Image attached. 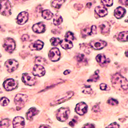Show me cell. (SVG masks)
<instances>
[{
  "label": "cell",
  "mask_w": 128,
  "mask_h": 128,
  "mask_svg": "<svg viewBox=\"0 0 128 128\" xmlns=\"http://www.w3.org/2000/svg\"><path fill=\"white\" fill-rule=\"evenodd\" d=\"M3 86L7 91H11L15 90L17 86V83L13 78L6 80L4 82Z\"/></svg>",
  "instance_id": "8"
},
{
  "label": "cell",
  "mask_w": 128,
  "mask_h": 128,
  "mask_svg": "<svg viewBox=\"0 0 128 128\" xmlns=\"http://www.w3.org/2000/svg\"><path fill=\"white\" fill-rule=\"evenodd\" d=\"M60 52L58 48H52L49 52L48 58L52 62H55L58 61L60 58Z\"/></svg>",
  "instance_id": "6"
},
{
  "label": "cell",
  "mask_w": 128,
  "mask_h": 128,
  "mask_svg": "<svg viewBox=\"0 0 128 128\" xmlns=\"http://www.w3.org/2000/svg\"><path fill=\"white\" fill-rule=\"evenodd\" d=\"M60 44L61 47L63 48L64 49H66V50L71 49V48H72L73 46L72 42L70 40H67L66 39L63 40L61 42Z\"/></svg>",
  "instance_id": "23"
},
{
  "label": "cell",
  "mask_w": 128,
  "mask_h": 128,
  "mask_svg": "<svg viewBox=\"0 0 128 128\" xmlns=\"http://www.w3.org/2000/svg\"><path fill=\"white\" fill-rule=\"evenodd\" d=\"M29 39V36L28 35H27V34H25V35H23L22 38H21V39L22 40L23 42L27 41Z\"/></svg>",
  "instance_id": "44"
},
{
  "label": "cell",
  "mask_w": 128,
  "mask_h": 128,
  "mask_svg": "<svg viewBox=\"0 0 128 128\" xmlns=\"http://www.w3.org/2000/svg\"><path fill=\"white\" fill-rule=\"evenodd\" d=\"M126 10L122 7H118L115 10L114 15L117 19H121L124 16Z\"/></svg>",
  "instance_id": "21"
},
{
  "label": "cell",
  "mask_w": 128,
  "mask_h": 128,
  "mask_svg": "<svg viewBox=\"0 0 128 128\" xmlns=\"http://www.w3.org/2000/svg\"><path fill=\"white\" fill-rule=\"evenodd\" d=\"M35 63L36 65L44 66L47 64L46 60L41 57H37L35 60Z\"/></svg>",
  "instance_id": "29"
},
{
  "label": "cell",
  "mask_w": 128,
  "mask_h": 128,
  "mask_svg": "<svg viewBox=\"0 0 128 128\" xmlns=\"http://www.w3.org/2000/svg\"><path fill=\"white\" fill-rule=\"evenodd\" d=\"M73 94H74V92H72V91L69 92H67L66 94V96H65V97H63L61 99H58L57 101H53V102H52L50 104V105L51 106H56V105L62 103L63 102H65V101H66L68 100L69 99H70L73 96Z\"/></svg>",
  "instance_id": "14"
},
{
  "label": "cell",
  "mask_w": 128,
  "mask_h": 128,
  "mask_svg": "<svg viewBox=\"0 0 128 128\" xmlns=\"http://www.w3.org/2000/svg\"><path fill=\"white\" fill-rule=\"evenodd\" d=\"M29 14L26 12H20L17 16V22L20 25H23L25 24L28 20Z\"/></svg>",
  "instance_id": "13"
},
{
  "label": "cell",
  "mask_w": 128,
  "mask_h": 128,
  "mask_svg": "<svg viewBox=\"0 0 128 128\" xmlns=\"http://www.w3.org/2000/svg\"><path fill=\"white\" fill-rule=\"evenodd\" d=\"M95 12L100 17H105L107 14V10L105 7L103 6H97L95 8Z\"/></svg>",
  "instance_id": "19"
},
{
  "label": "cell",
  "mask_w": 128,
  "mask_h": 128,
  "mask_svg": "<svg viewBox=\"0 0 128 128\" xmlns=\"http://www.w3.org/2000/svg\"><path fill=\"white\" fill-rule=\"evenodd\" d=\"M77 60L79 64H85L87 63V60L83 54H78L77 55Z\"/></svg>",
  "instance_id": "28"
},
{
  "label": "cell",
  "mask_w": 128,
  "mask_h": 128,
  "mask_svg": "<svg viewBox=\"0 0 128 128\" xmlns=\"http://www.w3.org/2000/svg\"><path fill=\"white\" fill-rule=\"evenodd\" d=\"M90 45L93 49L100 50L103 49L107 45V43L104 41L101 40H94L91 42Z\"/></svg>",
  "instance_id": "9"
},
{
  "label": "cell",
  "mask_w": 128,
  "mask_h": 128,
  "mask_svg": "<svg viewBox=\"0 0 128 128\" xmlns=\"http://www.w3.org/2000/svg\"><path fill=\"white\" fill-rule=\"evenodd\" d=\"M28 100V96L23 94H18L15 98V103L18 110L22 108Z\"/></svg>",
  "instance_id": "4"
},
{
  "label": "cell",
  "mask_w": 128,
  "mask_h": 128,
  "mask_svg": "<svg viewBox=\"0 0 128 128\" xmlns=\"http://www.w3.org/2000/svg\"><path fill=\"white\" fill-rule=\"evenodd\" d=\"M77 117H75L74 119L72 120V121H71L69 123V125L71 126H74L75 124L77 123Z\"/></svg>",
  "instance_id": "40"
},
{
  "label": "cell",
  "mask_w": 128,
  "mask_h": 128,
  "mask_svg": "<svg viewBox=\"0 0 128 128\" xmlns=\"http://www.w3.org/2000/svg\"><path fill=\"white\" fill-rule=\"evenodd\" d=\"M0 103H1V104L2 106H5L9 104V103H10V100L7 98L3 97L1 99V100H0Z\"/></svg>",
  "instance_id": "37"
},
{
  "label": "cell",
  "mask_w": 128,
  "mask_h": 128,
  "mask_svg": "<svg viewBox=\"0 0 128 128\" xmlns=\"http://www.w3.org/2000/svg\"><path fill=\"white\" fill-rule=\"evenodd\" d=\"M118 40L122 42H127V31L121 32L118 35Z\"/></svg>",
  "instance_id": "24"
},
{
  "label": "cell",
  "mask_w": 128,
  "mask_h": 128,
  "mask_svg": "<svg viewBox=\"0 0 128 128\" xmlns=\"http://www.w3.org/2000/svg\"><path fill=\"white\" fill-rule=\"evenodd\" d=\"M33 74L34 76H43L45 74V69L43 66L35 65L33 69Z\"/></svg>",
  "instance_id": "12"
},
{
  "label": "cell",
  "mask_w": 128,
  "mask_h": 128,
  "mask_svg": "<svg viewBox=\"0 0 128 128\" xmlns=\"http://www.w3.org/2000/svg\"><path fill=\"white\" fill-rule=\"evenodd\" d=\"M100 88L101 90L105 91H108L110 90V88L109 87V86L104 83L101 84L100 85Z\"/></svg>",
  "instance_id": "39"
},
{
  "label": "cell",
  "mask_w": 128,
  "mask_h": 128,
  "mask_svg": "<svg viewBox=\"0 0 128 128\" xmlns=\"http://www.w3.org/2000/svg\"><path fill=\"white\" fill-rule=\"evenodd\" d=\"M88 111V106L84 102L78 103L76 106L75 112L79 115H83Z\"/></svg>",
  "instance_id": "11"
},
{
  "label": "cell",
  "mask_w": 128,
  "mask_h": 128,
  "mask_svg": "<svg viewBox=\"0 0 128 128\" xmlns=\"http://www.w3.org/2000/svg\"><path fill=\"white\" fill-rule=\"evenodd\" d=\"M63 19L59 14H55L53 17V23L55 26H59L62 23Z\"/></svg>",
  "instance_id": "26"
},
{
  "label": "cell",
  "mask_w": 128,
  "mask_h": 128,
  "mask_svg": "<svg viewBox=\"0 0 128 128\" xmlns=\"http://www.w3.org/2000/svg\"><path fill=\"white\" fill-rule=\"evenodd\" d=\"M99 71L97 70L95 72V73L93 75H92L90 78L88 80V82H97L99 80Z\"/></svg>",
  "instance_id": "30"
},
{
  "label": "cell",
  "mask_w": 128,
  "mask_h": 128,
  "mask_svg": "<svg viewBox=\"0 0 128 128\" xmlns=\"http://www.w3.org/2000/svg\"><path fill=\"white\" fill-rule=\"evenodd\" d=\"M70 71L69 70H66L65 72H64V74L65 75H67V74H69L70 73Z\"/></svg>",
  "instance_id": "47"
},
{
  "label": "cell",
  "mask_w": 128,
  "mask_h": 128,
  "mask_svg": "<svg viewBox=\"0 0 128 128\" xmlns=\"http://www.w3.org/2000/svg\"><path fill=\"white\" fill-rule=\"evenodd\" d=\"M13 126L16 128H23L25 125V122L24 118L21 117H16L14 119Z\"/></svg>",
  "instance_id": "15"
},
{
  "label": "cell",
  "mask_w": 128,
  "mask_h": 128,
  "mask_svg": "<svg viewBox=\"0 0 128 128\" xmlns=\"http://www.w3.org/2000/svg\"><path fill=\"white\" fill-rule=\"evenodd\" d=\"M91 35H93L97 33V28L95 26H92L91 28Z\"/></svg>",
  "instance_id": "42"
},
{
  "label": "cell",
  "mask_w": 128,
  "mask_h": 128,
  "mask_svg": "<svg viewBox=\"0 0 128 128\" xmlns=\"http://www.w3.org/2000/svg\"><path fill=\"white\" fill-rule=\"evenodd\" d=\"M22 81L26 85L28 86H33L36 83V79L34 76L27 73L22 74Z\"/></svg>",
  "instance_id": "5"
},
{
  "label": "cell",
  "mask_w": 128,
  "mask_h": 128,
  "mask_svg": "<svg viewBox=\"0 0 128 128\" xmlns=\"http://www.w3.org/2000/svg\"><path fill=\"white\" fill-rule=\"evenodd\" d=\"M50 42L51 44L53 46H57L61 42V39L58 38H52L50 40Z\"/></svg>",
  "instance_id": "34"
},
{
  "label": "cell",
  "mask_w": 128,
  "mask_h": 128,
  "mask_svg": "<svg viewBox=\"0 0 128 128\" xmlns=\"http://www.w3.org/2000/svg\"><path fill=\"white\" fill-rule=\"evenodd\" d=\"M11 121L8 119H5L0 120V128H8L10 126Z\"/></svg>",
  "instance_id": "31"
},
{
  "label": "cell",
  "mask_w": 128,
  "mask_h": 128,
  "mask_svg": "<svg viewBox=\"0 0 128 128\" xmlns=\"http://www.w3.org/2000/svg\"><path fill=\"white\" fill-rule=\"evenodd\" d=\"M83 127H86V128H94L95 126L94 125L90 124H85L83 126Z\"/></svg>",
  "instance_id": "46"
},
{
  "label": "cell",
  "mask_w": 128,
  "mask_h": 128,
  "mask_svg": "<svg viewBox=\"0 0 128 128\" xmlns=\"http://www.w3.org/2000/svg\"><path fill=\"white\" fill-rule=\"evenodd\" d=\"M70 113V111L69 108H61L57 110V113H56V117L60 122H66L69 118Z\"/></svg>",
  "instance_id": "3"
},
{
  "label": "cell",
  "mask_w": 128,
  "mask_h": 128,
  "mask_svg": "<svg viewBox=\"0 0 128 128\" xmlns=\"http://www.w3.org/2000/svg\"><path fill=\"white\" fill-rule=\"evenodd\" d=\"M39 113V111L34 108H32L30 109L29 110L28 112L26 114V117L27 119L29 120H32L33 117L37 114H38Z\"/></svg>",
  "instance_id": "20"
},
{
  "label": "cell",
  "mask_w": 128,
  "mask_h": 128,
  "mask_svg": "<svg viewBox=\"0 0 128 128\" xmlns=\"http://www.w3.org/2000/svg\"><path fill=\"white\" fill-rule=\"evenodd\" d=\"M119 2L122 5L127 7V0H119Z\"/></svg>",
  "instance_id": "45"
},
{
  "label": "cell",
  "mask_w": 128,
  "mask_h": 128,
  "mask_svg": "<svg viewBox=\"0 0 128 128\" xmlns=\"http://www.w3.org/2000/svg\"><path fill=\"white\" fill-rule=\"evenodd\" d=\"M91 28H83L82 30V36L84 37H87V36L91 35Z\"/></svg>",
  "instance_id": "32"
},
{
  "label": "cell",
  "mask_w": 128,
  "mask_h": 128,
  "mask_svg": "<svg viewBox=\"0 0 128 128\" xmlns=\"http://www.w3.org/2000/svg\"><path fill=\"white\" fill-rule=\"evenodd\" d=\"M107 103L109 104V105H111V106H117L118 104V103H119L117 100L114 99L113 98H110L108 100Z\"/></svg>",
  "instance_id": "36"
},
{
  "label": "cell",
  "mask_w": 128,
  "mask_h": 128,
  "mask_svg": "<svg viewBox=\"0 0 128 128\" xmlns=\"http://www.w3.org/2000/svg\"><path fill=\"white\" fill-rule=\"evenodd\" d=\"M125 55H126V56L127 57V51H126V52H125Z\"/></svg>",
  "instance_id": "49"
},
{
  "label": "cell",
  "mask_w": 128,
  "mask_h": 128,
  "mask_svg": "<svg viewBox=\"0 0 128 128\" xmlns=\"http://www.w3.org/2000/svg\"><path fill=\"white\" fill-rule=\"evenodd\" d=\"M75 39L74 34L71 32H68L66 34V39L71 42L73 41Z\"/></svg>",
  "instance_id": "33"
},
{
  "label": "cell",
  "mask_w": 128,
  "mask_h": 128,
  "mask_svg": "<svg viewBox=\"0 0 128 128\" xmlns=\"http://www.w3.org/2000/svg\"><path fill=\"white\" fill-rule=\"evenodd\" d=\"M108 128L109 127H113V128H119L120 126L118 124H117V123L116 122H114V123H112L111 124H110V125H109L108 126H107Z\"/></svg>",
  "instance_id": "43"
},
{
  "label": "cell",
  "mask_w": 128,
  "mask_h": 128,
  "mask_svg": "<svg viewBox=\"0 0 128 128\" xmlns=\"http://www.w3.org/2000/svg\"><path fill=\"white\" fill-rule=\"evenodd\" d=\"M92 111L95 112V113H98V112H99L100 111L99 104H95L92 108Z\"/></svg>",
  "instance_id": "41"
},
{
  "label": "cell",
  "mask_w": 128,
  "mask_h": 128,
  "mask_svg": "<svg viewBox=\"0 0 128 128\" xmlns=\"http://www.w3.org/2000/svg\"><path fill=\"white\" fill-rule=\"evenodd\" d=\"M44 44L43 42H42L41 40H36L35 42L30 44L29 48L31 50L38 51L41 50L43 49Z\"/></svg>",
  "instance_id": "16"
},
{
  "label": "cell",
  "mask_w": 128,
  "mask_h": 128,
  "mask_svg": "<svg viewBox=\"0 0 128 128\" xmlns=\"http://www.w3.org/2000/svg\"><path fill=\"white\" fill-rule=\"evenodd\" d=\"M5 66L9 72H12L18 68V62L14 60H9L6 62Z\"/></svg>",
  "instance_id": "10"
},
{
  "label": "cell",
  "mask_w": 128,
  "mask_h": 128,
  "mask_svg": "<svg viewBox=\"0 0 128 128\" xmlns=\"http://www.w3.org/2000/svg\"><path fill=\"white\" fill-rule=\"evenodd\" d=\"M99 28L102 34L104 35H107L109 33L110 25L108 22H104L100 25Z\"/></svg>",
  "instance_id": "18"
},
{
  "label": "cell",
  "mask_w": 128,
  "mask_h": 128,
  "mask_svg": "<svg viewBox=\"0 0 128 128\" xmlns=\"http://www.w3.org/2000/svg\"><path fill=\"white\" fill-rule=\"evenodd\" d=\"M32 30L36 33H42L46 30L45 26L42 22L37 23L32 27Z\"/></svg>",
  "instance_id": "17"
},
{
  "label": "cell",
  "mask_w": 128,
  "mask_h": 128,
  "mask_svg": "<svg viewBox=\"0 0 128 128\" xmlns=\"http://www.w3.org/2000/svg\"><path fill=\"white\" fill-rule=\"evenodd\" d=\"M4 47L6 51L9 53H12L15 50L16 47L15 41L10 38L5 39L4 43Z\"/></svg>",
  "instance_id": "7"
},
{
  "label": "cell",
  "mask_w": 128,
  "mask_h": 128,
  "mask_svg": "<svg viewBox=\"0 0 128 128\" xmlns=\"http://www.w3.org/2000/svg\"><path fill=\"white\" fill-rule=\"evenodd\" d=\"M83 92L86 94H91L92 92V90L90 86H85L83 88Z\"/></svg>",
  "instance_id": "35"
},
{
  "label": "cell",
  "mask_w": 128,
  "mask_h": 128,
  "mask_svg": "<svg viewBox=\"0 0 128 128\" xmlns=\"http://www.w3.org/2000/svg\"><path fill=\"white\" fill-rule=\"evenodd\" d=\"M101 2L104 5L110 7L113 5V0H101Z\"/></svg>",
  "instance_id": "38"
},
{
  "label": "cell",
  "mask_w": 128,
  "mask_h": 128,
  "mask_svg": "<svg viewBox=\"0 0 128 128\" xmlns=\"http://www.w3.org/2000/svg\"><path fill=\"white\" fill-rule=\"evenodd\" d=\"M65 2V0H53L51 2V6L54 8L59 9Z\"/></svg>",
  "instance_id": "25"
},
{
  "label": "cell",
  "mask_w": 128,
  "mask_h": 128,
  "mask_svg": "<svg viewBox=\"0 0 128 128\" xmlns=\"http://www.w3.org/2000/svg\"><path fill=\"white\" fill-rule=\"evenodd\" d=\"M96 60L101 66L105 65L109 62V61H107L108 60L106 58L105 56L103 54H100L98 55L97 57H96Z\"/></svg>",
  "instance_id": "22"
},
{
  "label": "cell",
  "mask_w": 128,
  "mask_h": 128,
  "mask_svg": "<svg viewBox=\"0 0 128 128\" xmlns=\"http://www.w3.org/2000/svg\"><path fill=\"white\" fill-rule=\"evenodd\" d=\"M39 127H47V128H48V127H49V128H50V126H47V125H42V126H40Z\"/></svg>",
  "instance_id": "48"
},
{
  "label": "cell",
  "mask_w": 128,
  "mask_h": 128,
  "mask_svg": "<svg viewBox=\"0 0 128 128\" xmlns=\"http://www.w3.org/2000/svg\"><path fill=\"white\" fill-rule=\"evenodd\" d=\"M111 82L112 85L116 88L127 90V80L120 74L116 73L112 76Z\"/></svg>",
  "instance_id": "1"
},
{
  "label": "cell",
  "mask_w": 128,
  "mask_h": 128,
  "mask_svg": "<svg viewBox=\"0 0 128 128\" xmlns=\"http://www.w3.org/2000/svg\"><path fill=\"white\" fill-rule=\"evenodd\" d=\"M53 16V14L49 10H45L42 12V17L46 20H50Z\"/></svg>",
  "instance_id": "27"
},
{
  "label": "cell",
  "mask_w": 128,
  "mask_h": 128,
  "mask_svg": "<svg viewBox=\"0 0 128 128\" xmlns=\"http://www.w3.org/2000/svg\"><path fill=\"white\" fill-rule=\"evenodd\" d=\"M11 5L9 0L0 1V13L6 16L11 14Z\"/></svg>",
  "instance_id": "2"
}]
</instances>
